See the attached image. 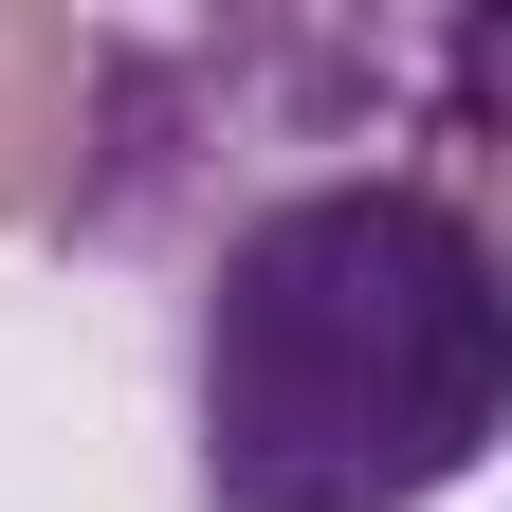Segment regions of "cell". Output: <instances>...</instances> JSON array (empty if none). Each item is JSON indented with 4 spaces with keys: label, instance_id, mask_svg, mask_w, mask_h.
I'll list each match as a JSON object with an SVG mask.
<instances>
[{
    "label": "cell",
    "instance_id": "cell-1",
    "mask_svg": "<svg viewBox=\"0 0 512 512\" xmlns=\"http://www.w3.org/2000/svg\"><path fill=\"white\" fill-rule=\"evenodd\" d=\"M183 421L220 512H439L512 421V256L476 183L366 165L220 220Z\"/></svg>",
    "mask_w": 512,
    "mask_h": 512
},
{
    "label": "cell",
    "instance_id": "cell-2",
    "mask_svg": "<svg viewBox=\"0 0 512 512\" xmlns=\"http://www.w3.org/2000/svg\"><path fill=\"white\" fill-rule=\"evenodd\" d=\"M494 110H512L494 19H165V37H92L55 238L165 256L202 220H256L293 183H366V165L476 183Z\"/></svg>",
    "mask_w": 512,
    "mask_h": 512
},
{
    "label": "cell",
    "instance_id": "cell-3",
    "mask_svg": "<svg viewBox=\"0 0 512 512\" xmlns=\"http://www.w3.org/2000/svg\"><path fill=\"white\" fill-rule=\"evenodd\" d=\"M74 110H92V19L74 0H0V238L74 202Z\"/></svg>",
    "mask_w": 512,
    "mask_h": 512
}]
</instances>
